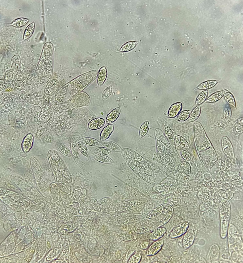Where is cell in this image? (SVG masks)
Returning a JSON list of instances; mask_svg holds the SVG:
<instances>
[{
  "mask_svg": "<svg viewBox=\"0 0 243 263\" xmlns=\"http://www.w3.org/2000/svg\"><path fill=\"white\" fill-rule=\"evenodd\" d=\"M173 209L169 206L157 208L147 216L150 219V230L154 229L167 223L172 217Z\"/></svg>",
  "mask_w": 243,
  "mask_h": 263,
  "instance_id": "obj_1",
  "label": "cell"
},
{
  "mask_svg": "<svg viewBox=\"0 0 243 263\" xmlns=\"http://www.w3.org/2000/svg\"><path fill=\"white\" fill-rule=\"evenodd\" d=\"M194 127L195 138L197 149L203 151L212 146L200 123L195 122Z\"/></svg>",
  "mask_w": 243,
  "mask_h": 263,
  "instance_id": "obj_2",
  "label": "cell"
},
{
  "mask_svg": "<svg viewBox=\"0 0 243 263\" xmlns=\"http://www.w3.org/2000/svg\"><path fill=\"white\" fill-rule=\"evenodd\" d=\"M220 235L223 239L227 237L231 215V209L228 203L223 204L220 206Z\"/></svg>",
  "mask_w": 243,
  "mask_h": 263,
  "instance_id": "obj_3",
  "label": "cell"
},
{
  "mask_svg": "<svg viewBox=\"0 0 243 263\" xmlns=\"http://www.w3.org/2000/svg\"><path fill=\"white\" fill-rule=\"evenodd\" d=\"M189 224L187 222L180 223L171 231L169 237L171 239L178 238L184 234L187 231Z\"/></svg>",
  "mask_w": 243,
  "mask_h": 263,
  "instance_id": "obj_4",
  "label": "cell"
},
{
  "mask_svg": "<svg viewBox=\"0 0 243 263\" xmlns=\"http://www.w3.org/2000/svg\"><path fill=\"white\" fill-rule=\"evenodd\" d=\"M221 146L222 150L227 156L232 158L234 156V151L233 146L229 138L224 136L221 140Z\"/></svg>",
  "mask_w": 243,
  "mask_h": 263,
  "instance_id": "obj_5",
  "label": "cell"
},
{
  "mask_svg": "<svg viewBox=\"0 0 243 263\" xmlns=\"http://www.w3.org/2000/svg\"><path fill=\"white\" fill-rule=\"evenodd\" d=\"M195 234L194 231L190 230L184 234L182 240V245L184 249L186 250L193 244L195 239Z\"/></svg>",
  "mask_w": 243,
  "mask_h": 263,
  "instance_id": "obj_6",
  "label": "cell"
},
{
  "mask_svg": "<svg viewBox=\"0 0 243 263\" xmlns=\"http://www.w3.org/2000/svg\"><path fill=\"white\" fill-rule=\"evenodd\" d=\"M164 243V241L162 239L155 240L148 248L147 255L148 256H152L156 255L162 249Z\"/></svg>",
  "mask_w": 243,
  "mask_h": 263,
  "instance_id": "obj_7",
  "label": "cell"
},
{
  "mask_svg": "<svg viewBox=\"0 0 243 263\" xmlns=\"http://www.w3.org/2000/svg\"><path fill=\"white\" fill-rule=\"evenodd\" d=\"M33 137L31 134H27L24 137L21 144V147L25 153L28 152L32 147Z\"/></svg>",
  "mask_w": 243,
  "mask_h": 263,
  "instance_id": "obj_8",
  "label": "cell"
},
{
  "mask_svg": "<svg viewBox=\"0 0 243 263\" xmlns=\"http://www.w3.org/2000/svg\"><path fill=\"white\" fill-rule=\"evenodd\" d=\"M167 230L163 227H160L154 229L151 233L150 239L152 240L160 239L166 233Z\"/></svg>",
  "mask_w": 243,
  "mask_h": 263,
  "instance_id": "obj_9",
  "label": "cell"
},
{
  "mask_svg": "<svg viewBox=\"0 0 243 263\" xmlns=\"http://www.w3.org/2000/svg\"><path fill=\"white\" fill-rule=\"evenodd\" d=\"M105 123V120L101 118H97L93 119L89 122L88 127L92 130H96L102 127Z\"/></svg>",
  "mask_w": 243,
  "mask_h": 263,
  "instance_id": "obj_10",
  "label": "cell"
},
{
  "mask_svg": "<svg viewBox=\"0 0 243 263\" xmlns=\"http://www.w3.org/2000/svg\"><path fill=\"white\" fill-rule=\"evenodd\" d=\"M220 251L219 247L216 245H213L211 247L207 256L208 261L216 260L219 258Z\"/></svg>",
  "mask_w": 243,
  "mask_h": 263,
  "instance_id": "obj_11",
  "label": "cell"
},
{
  "mask_svg": "<svg viewBox=\"0 0 243 263\" xmlns=\"http://www.w3.org/2000/svg\"><path fill=\"white\" fill-rule=\"evenodd\" d=\"M182 108L180 102H177L171 105L168 112V116L171 118L176 117L179 114Z\"/></svg>",
  "mask_w": 243,
  "mask_h": 263,
  "instance_id": "obj_12",
  "label": "cell"
},
{
  "mask_svg": "<svg viewBox=\"0 0 243 263\" xmlns=\"http://www.w3.org/2000/svg\"><path fill=\"white\" fill-rule=\"evenodd\" d=\"M114 130V126L112 124L107 125L101 131L100 136L101 141L107 139Z\"/></svg>",
  "mask_w": 243,
  "mask_h": 263,
  "instance_id": "obj_13",
  "label": "cell"
},
{
  "mask_svg": "<svg viewBox=\"0 0 243 263\" xmlns=\"http://www.w3.org/2000/svg\"><path fill=\"white\" fill-rule=\"evenodd\" d=\"M120 112L119 107L116 108L112 110L107 117L106 123L110 124L115 121L119 116Z\"/></svg>",
  "mask_w": 243,
  "mask_h": 263,
  "instance_id": "obj_14",
  "label": "cell"
},
{
  "mask_svg": "<svg viewBox=\"0 0 243 263\" xmlns=\"http://www.w3.org/2000/svg\"><path fill=\"white\" fill-rule=\"evenodd\" d=\"M100 143L105 147L111 151L118 152L121 151V149L120 146L114 142L109 140H105L101 141Z\"/></svg>",
  "mask_w": 243,
  "mask_h": 263,
  "instance_id": "obj_15",
  "label": "cell"
},
{
  "mask_svg": "<svg viewBox=\"0 0 243 263\" xmlns=\"http://www.w3.org/2000/svg\"><path fill=\"white\" fill-rule=\"evenodd\" d=\"M201 113V107L200 105L195 107L191 111L189 118L188 122H193L196 120L199 116Z\"/></svg>",
  "mask_w": 243,
  "mask_h": 263,
  "instance_id": "obj_16",
  "label": "cell"
},
{
  "mask_svg": "<svg viewBox=\"0 0 243 263\" xmlns=\"http://www.w3.org/2000/svg\"><path fill=\"white\" fill-rule=\"evenodd\" d=\"M223 96L225 100L229 105L236 108L235 99L231 92L225 89L223 90Z\"/></svg>",
  "mask_w": 243,
  "mask_h": 263,
  "instance_id": "obj_17",
  "label": "cell"
},
{
  "mask_svg": "<svg viewBox=\"0 0 243 263\" xmlns=\"http://www.w3.org/2000/svg\"><path fill=\"white\" fill-rule=\"evenodd\" d=\"M215 80H209L203 82L200 84L196 89L200 90H206L214 87L218 83Z\"/></svg>",
  "mask_w": 243,
  "mask_h": 263,
  "instance_id": "obj_18",
  "label": "cell"
},
{
  "mask_svg": "<svg viewBox=\"0 0 243 263\" xmlns=\"http://www.w3.org/2000/svg\"><path fill=\"white\" fill-rule=\"evenodd\" d=\"M223 96V90L218 91L213 93L207 99L206 102L212 103L220 99Z\"/></svg>",
  "mask_w": 243,
  "mask_h": 263,
  "instance_id": "obj_19",
  "label": "cell"
},
{
  "mask_svg": "<svg viewBox=\"0 0 243 263\" xmlns=\"http://www.w3.org/2000/svg\"><path fill=\"white\" fill-rule=\"evenodd\" d=\"M79 141L85 145L90 146H94L100 144V142L97 139L90 137L83 138Z\"/></svg>",
  "mask_w": 243,
  "mask_h": 263,
  "instance_id": "obj_20",
  "label": "cell"
},
{
  "mask_svg": "<svg viewBox=\"0 0 243 263\" xmlns=\"http://www.w3.org/2000/svg\"><path fill=\"white\" fill-rule=\"evenodd\" d=\"M232 111L230 107L228 104L226 105L223 110V115L224 120L227 123H229L231 120Z\"/></svg>",
  "mask_w": 243,
  "mask_h": 263,
  "instance_id": "obj_21",
  "label": "cell"
},
{
  "mask_svg": "<svg viewBox=\"0 0 243 263\" xmlns=\"http://www.w3.org/2000/svg\"><path fill=\"white\" fill-rule=\"evenodd\" d=\"M107 75L106 70L104 67L102 68L98 73V82L100 85L102 84L105 80Z\"/></svg>",
  "mask_w": 243,
  "mask_h": 263,
  "instance_id": "obj_22",
  "label": "cell"
},
{
  "mask_svg": "<svg viewBox=\"0 0 243 263\" xmlns=\"http://www.w3.org/2000/svg\"><path fill=\"white\" fill-rule=\"evenodd\" d=\"M208 91L206 90L201 92L198 96L196 101V105H199L204 102L207 97Z\"/></svg>",
  "mask_w": 243,
  "mask_h": 263,
  "instance_id": "obj_23",
  "label": "cell"
},
{
  "mask_svg": "<svg viewBox=\"0 0 243 263\" xmlns=\"http://www.w3.org/2000/svg\"><path fill=\"white\" fill-rule=\"evenodd\" d=\"M243 117L238 119L234 123L233 130L238 133L243 132Z\"/></svg>",
  "mask_w": 243,
  "mask_h": 263,
  "instance_id": "obj_24",
  "label": "cell"
},
{
  "mask_svg": "<svg viewBox=\"0 0 243 263\" xmlns=\"http://www.w3.org/2000/svg\"><path fill=\"white\" fill-rule=\"evenodd\" d=\"M149 127V122L145 121L141 125L139 130V134L140 138L145 136L147 133Z\"/></svg>",
  "mask_w": 243,
  "mask_h": 263,
  "instance_id": "obj_25",
  "label": "cell"
},
{
  "mask_svg": "<svg viewBox=\"0 0 243 263\" xmlns=\"http://www.w3.org/2000/svg\"><path fill=\"white\" fill-rule=\"evenodd\" d=\"M34 29V22L30 24L27 27L24 34L23 39L24 40L27 39L31 36L33 33Z\"/></svg>",
  "mask_w": 243,
  "mask_h": 263,
  "instance_id": "obj_26",
  "label": "cell"
},
{
  "mask_svg": "<svg viewBox=\"0 0 243 263\" xmlns=\"http://www.w3.org/2000/svg\"><path fill=\"white\" fill-rule=\"evenodd\" d=\"M58 149L64 155L70 157L72 156V154L69 149L63 144L57 143L56 144Z\"/></svg>",
  "mask_w": 243,
  "mask_h": 263,
  "instance_id": "obj_27",
  "label": "cell"
},
{
  "mask_svg": "<svg viewBox=\"0 0 243 263\" xmlns=\"http://www.w3.org/2000/svg\"><path fill=\"white\" fill-rule=\"evenodd\" d=\"M191 111L185 110L182 111L178 115L177 119L180 121H184L188 119L190 116Z\"/></svg>",
  "mask_w": 243,
  "mask_h": 263,
  "instance_id": "obj_28",
  "label": "cell"
},
{
  "mask_svg": "<svg viewBox=\"0 0 243 263\" xmlns=\"http://www.w3.org/2000/svg\"><path fill=\"white\" fill-rule=\"evenodd\" d=\"M28 21V19L23 18H20L14 20L11 25L15 27H20L26 24Z\"/></svg>",
  "mask_w": 243,
  "mask_h": 263,
  "instance_id": "obj_29",
  "label": "cell"
},
{
  "mask_svg": "<svg viewBox=\"0 0 243 263\" xmlns=\"http://www.w3.org/2000/svg\"><path fill=\"white\" fill-rule=\"evenodd\" d=\"M76 144L80 151L86 157L88 156L89 151L85 144L80 141L76 142Z\"/></svg>",
  "mask_w": 243,
  "mask_h": 263,
  "instance_id": "obj_30",
  "label": "cell"
},
{
  "mask_svg": "<svg viewBox=\"0 0 243 263\" xmlns=\"http://www.w3.org/2000/svg\"><path fill=\"white\" fill-rule=\"evenodd\" d=\"M137 43V42L135 41H130L127 42L122 46L120 51H129L133 49L136 45Z\"/></svg>",
  "mask_w": 243,
  "mask_h": 263,
  "instance_id": "obj_31",
  "label": "cell"
},
{
  "mask_svg": "<svg viewBox=\"0 0 243 263\" xmlns=\"http://www.w3.org/2000/svg\"><path fill=\"white\" fill-rule=\"evenodd\" d=\"M94 158L97 161L104 163H111L112 160L109 157L101 155H97L94 156Z\"/></svg>",
  "mask_w": 243,
  "mask_h": 263,
  "instance_id": "obj_32",
  "label": "cell"
},
{
  "mask_svg": "<svg viewBox=\"0 0 243 263\" xmlns=\"http://www.w3.org/2000/svg\"><path fill=\"white\" fill-rule=\"evenodd\" d=\"M94 152L99 155H105L110 154L111 151L109 149L103 147H99L96 148L94 150Z\"/></svg>",
  "mask_w": 243,
  "mask_h": 263,
  "instance_id": "obj_33",
  "label": "cell"
},
{
  "mask_svg": "<svg viewBox=\"0 0 243 263\" xmlns=\"http://www.w3.org/2000/svg\"><path fill=\"white\" fill-rule=\"evenodd\" d=\"M179 140L176 139V142L180 146L185 148H189V145L186 140L183 137L179 136Z\"/></svg>",
  "mask_w": 243,
  "mask_h": 263,
  "instance_id": "obj_34",
  "label": "cell"
},
{
  "mask_svg": "<svg viewBox=\"0 0 243 263\" xmlns=\"http://www.w3.org/2000/svg\"><path fill=\"white\" fill-rule=\"evenodd\" d=\"M112 90V87L110 86L107 88L104 91L102 97L104 99H106L110 95Z\"/></svg>",
  "mask_w": 243,
  "mask_h": 263,
  "instance_id": "obj_35",
  "label": "cell"
},
{
  "mask_svg": "<svg viewBox=\"0 0 243 263\" xmlns=\"http://www.w3.org/2000/svg\"><path fill=\"white\" fill-rule=\"evenodd\" d=\"M215 125L219 128L224 129L227 128V125L223 122L218 121L215 123Z\"/></svg>",
  "mask_w": 243,
  "mask_h": 263,
  "instance_id": "obj_36",
  "label": "cell"
}]
</instances>
